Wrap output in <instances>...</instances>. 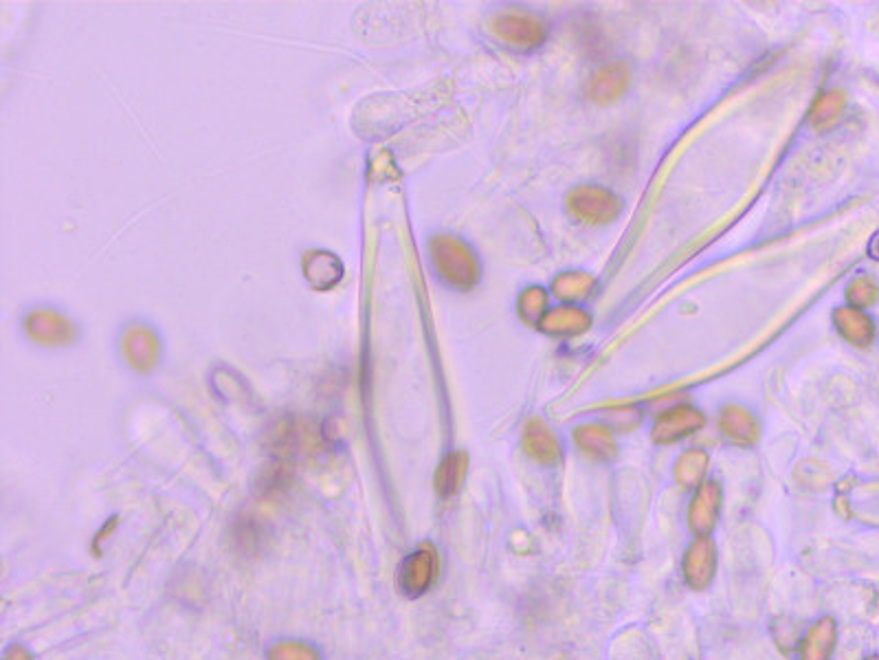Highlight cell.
Instances as JSON below:
<instances>
[{"label":"cell","instance_id":"277c9868","mask_svg":"<svg viewBox=\"0 0 879 660\" xmlns=\"http://www.w3.org/2000/svg\"><path fill=\"white\" fill-rule=\"evenodd\" d=\"M684 579L691 590H706L717 572V546L710 537H697L686 548L684 555Z\"/></svg>","mask_w":879,"mask_h":660},{"label":"cell","instance_id":"7402d4cb","mask_svg":"<svg viewBox=\"0 0 879 660\" xmlns=\"http://www.w3.org/2000/svg\"><path fill=\"white\" fill-rule=\"evenodd\" d=\"M5 660H33L31 654L22 645H11L5 654Z\"/></svg>","mask_w":879,"mask_h":660},{"label":"cell","instance_id":"d6986e66","mask_svg":"<svg viewBox=\"0 0 879 660\" xmlns=\"http://www.w3.org/2000/svg\"><path fill=\"white\" fill-rule=\"evenodd\" d=\"M545 306H548V293H545L541 286H530V289H526L524 295L519 297V315L526 324L541 322L543 315L548 313L545 311Z\"/></svg>","mask_w":879,"mask_h":660},{"label":"cell","instance_id":"6da1fadb","mask_svg":"<svg viewBox=\"0 0 879 660\" xmlns=\"http://www.w3.org/2000/svg\"><path fill=\"white\" fill-rule=\"evenodd\" d=\"M438 577V553L431 544L418 546L398 568V586L407 597L416 599L429 592Z\"/></svg>","mask_w":879,"mask_h":660},{"label":"cell","instance_id":"e0dca14e","mask_svg":"<svg viewBox=\"0 0 879 660\" xmlns=\"http://www.w3.org/2000/svg\"><path fill=\"white\" fill-rule=\"evenodd\" d=\"M464 465H466L464 454H451L442 460V465L436 473V489L442 498H449V495L458 491L460 482L464 478Z\"/></svg>","mask_w":879,"mask_h":660},{"label":"cell","instance_id":"cb8c5ba5","mask_svg":"<svg viewBox=\"0 0 879 660\" xmlns=\"http://www.w3.org/2000/svg\"><path fill=\"white\" fill-rule=\"evenodd\" d=\"M866 660H879V656H871V658H866Z\"/></svg>","mask_w":879,"mask_h":660},{"label":"cell","instance_id":"7a4b0ae2","mask_svg":"<svg viewBox=\"0 0 879 660\" xmlns=\"http://www.w3.org/2000/svg\"><path fill=\"white\" fill-rule=\"evenodd\" d=\"M567 209L585 223H609L620 214V201L603 187H576L567 196Z\"/></svg>","mask_w":879,"mask_h":660},{"label":"cell","instance_id":"8992f818","mask_svg":"<svg viewBox=\"0 0 879 660\" xmlns=\"http://www.w3.org/2000/svg\"><path fill=\"white\" fill-rule=\"evenodd\" d=\"M524 449L532 460L541 462V465H554L561 456L559 440H556V436L550 432V427L539 421V418H532V421L526 423Z\"/></svg>","mask_w":879,"mask_h":660},{"label":"cell","instance_id":"3957f363","mask_svg":"<svg viewBox=\"0 0 879 660\" xmlns=\"http://www.w3.org/2000/svg\"><path fill=\"white\" fill-rule=\"evenodd\" d=\"M704 414L691 405H677L660 414L653 425V440L658 445H671L691 436L704 427Z\"/></svg>","mask_w":879,"mask_h":660},{"label":"cell","instance_id":"4fadbf2b","mask_svg":"<svg viewBox=\"0 0 879 660\" xmlns=\"http://www.w3.org/2000/svg\"><path fill=\"white\" fill-rule=\"evenodd\" d=\"M627 84H629V73L625 66L609 64L592 77V82H589V97L598 104H609L625 93Z\"/></svg>","mask_w":879,"mask_h":660},{"label":"cell","instance_id":"30bf717a","mask_svg":"<svg viewBox=\"0 0 879 660\" xmlns=\"http://www.w3.org/2000/svg\"><path fill=\"white\" fill-rule=\"evenodd\" d=\"M833 322H836L838 333L849 341L853 346H869L875 339V324L873 319L866 315L860 308H838L833 313Z\"/></svg>","mask_w":879,"mask_h":660},{"label":"cell","instance_id":"8fae6325","mask_svg":"<svg viewBox=\"0 0 879 660\" xmlns=\"http://www.w3.org/2000/svg\"><path fill=\"white\" fill-rule=\"evenodd\" d=\"M574 443L578 445V449L585 451L587 456H592L596 460L616 458V451H618L614 434H611L607 427L596 425V423L578 425L574 429Z\"/></svg>","mask_w":879,"mask_h":660},{"label":"cell","instance_id":"603a6c76","mask_svg":"<svg viewBox=\"0 0 879 660\" xmlns=\"http://www.w3.org/2000/svg\"><path fill=\"white\" fill-rule=\"evenodd\" d=\"M869 256L875 258V260H879V231H877V234H875L873 240H871V245H869Z\"/></svg>","mask_w":879,"mask_h":660},{"label":"cell","instance_id":"5b68a950","mask_svg":"<svg viewBox=\"0 0 879 660\" xmlns=\"http://www.w3.org/2000/svg\"><path fill=\"white\" fill-rule=\"evenodd\" d=\"M721 511V487L715 480H706L699 484L693 495V502L688 506V526L697 537H708L717 524Z\"/></svg>","mask_w":879,"mask_h":660},{"label":"cell","instance_id":"9a60e30c","mask_svg":"<svg viewBox=\"0 0 879 660\" xmlns=\"http://www.w3.org/2000/svg\"><path fill=\"white\" fill-rule=\"evenodd\" d=\"M708 465H710V460H708L706 451H702V449L684 451V454L675 462V469H673L675 482L680 484V487H695V484H702L706 471H708Z\"/></svg>","mask_w":879,"mask_h":660},{"label":"cell","instance_id":"ac0fdd59","mask_svg":"<svg viewBox=\"0 0 879 660\" xmlns=\"http://www.w3.org/2000/svg\"><path fill=\"white\" fill-rule=\"evenodd\" d=\"M844 102H847V99H844V93H840V91H831V93L820 95L816 99V104L811 106V126L822 130V128H827L829 124H833V121L840 117Z\"/></svg>","mask_w":879,"mask_h":660},{"label":"cell","instance_id":"ffe728a7","mask_svg":"<svg viewBox=\"0 0 879 660\" xmlns=\"http://www.w3.org/2000/svg\"><path fill=\"white\" fill-rule=\"evenodd\" d=\"M269 660H321L315 647L297 641L275 643L269 649Z\"/></svg>","mask_w":879,"mask_h":660},{"label":"cell","instance_id":"52a82bcc","mask_svg":"<svg viewBox=\"0 0 879 660\" xmlns=\"http://www.w3.org/2000/svg\"><path fill=\"white\" fill-rule=\"evenodd\" d=\"M497 33L504 40L521 44V47H537L545 38L543 22L528 14H506L497 20Z\"/></svg>","mask_w":879,"mask_h":660},{"label":"cell","instance_id":"ba28073f","mask_svg":"<svg viewBox=\"0 0 879 660\" xmlns=\"http://www.w3.org/2000/svg\"><path fill=\"white\" fill-rule=\"evenodd\" d=\"M721 434L734 445H754L759 440V423L756 418L739 405H728L721 412Z\"/></svg>","mask_w":879,"mask_h":660},{"label":"cell","instance_id":"5bb4252c","mask_svg":"<svg viewBox=\"0 0 879 660\" xmlns=\"http://www.w3.org/2000/svg\"><path fill=\"white\" fill-rule=\"evenodd\" d=\"M438 260L442 271L447 273V278L455 284H471L475 280V262L469 256V251L460 247L458 242H442L438 251Z\"/></svg>","mask_w":879,"mask_h":660},{"label":"cell","instance_id":"7c38bea8","mask_svg":"<svg viewBox=\"0 0 879 660\" xmlns=\"http://www.w3.org/2000/svg\"><path fill=\"white\" fill-rule=\"evenodd\" d=\"M836 647V621L822 616L800 643V660H827Z\"/></svg>","mask_w":879,"mask_h":660},{"label":"cell","instance_id":"2e32d148","mask_svg":"<svg viewBox=\"0 0 879 660\" xmlns=\"http://www.w3.org/2000/svg\"><path fill=\"white\" fill-rule=\"evenodd\" d=\"M552 291L565 302H581L592 295L594 278L583 271H567L556 275L552 282Z\"/></svg>","mask_w":879,"mask_h":660},{"label":"cell","instance_id":"9c48e42d","mask_svg":"<svg viewBox=\"0 0 879 660\" xmlns=\"http://www.w3.org/2000/svg\"><path fill=\"white\" fill-rule=\"evenodd\" d=\"M589 324H592L589 315L574 306H556L552 311L545 313L539 322L543 333H548L552 337L581 335L583 330L589 328Z\"/></svg>","mask_w":879,"mask_h":660},{"label":"cell","instance_id":"44dd1931","mask_svg":"<svg viewBox=\"0 0 879 660\" xmlns=\"http://www.w3.org/2000/svg\"><path fill=\"white\" fill-rule=\"evenodd\" d=\"M847 297H849V302L853 304V308H860L862 311V308H869L877 300V286L871 278H864V275H860V278H855L849 284Z\"/></svg>","mask_w":879,"mask_h":660}]
</instances>
